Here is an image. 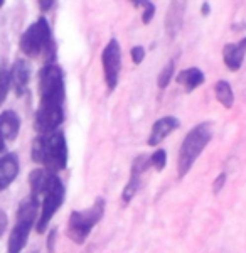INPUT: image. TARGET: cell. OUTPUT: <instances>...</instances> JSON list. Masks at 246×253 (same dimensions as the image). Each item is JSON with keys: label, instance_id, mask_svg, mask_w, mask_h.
<instances>
[{"label": "cell", "instance_id": "5", "mask_svg": "<svg viewBox=\"0 0 246 253\" xmlns=\"http://www.w3.org/2000/svg\"><path fill=\"white\" fill-rule=\"evenodd\" d=\"M106 201L103 198H96L91 208L83 211H73L69 214L68 221V236L73 240L76 245H83L89 233L93 231V228L100 223V219L105 214Z\"/></svg>", "mask_w": 246, "mask_h": 253}, {"label": "cell", "instance_id": "4", "mask_svg": "<svg viewBox=\"0 0 246 253\" xmlns=\"http://www.w3.org/2000/svg\"><path fill=\"white\" fill-rule=\"evenodd\" d=\"M212 137V128L211 124L203 122V124L196 125L194 128L184 137L182 144L179 149V157H177V175L184 177L191 170V167L194 166V162L198 161V157L203 154V150L206 149L207 144L211 142Z\"/></svg>", "mask_w": 246, "mask_h": 253}, {"label": "cell", "instance_id": "29", "mask_svg": "<svg viewBox=\"0 0 246 253\" xmlns=\"http://www.w3.org/2000/svg\"><path fill=\"white\" fill-rule=\"evenodd\" d=\"M3 5V0H0V7H2Z\"/></svg>", "mask_w": 246, "mask_h": 253}, {"label": "cell", "instance_id": "20", "mask_svg": "<svg viewBox=\"0 0 246 253\" xmlns=\"http://www.w3.org/2000/svg\"><path fill=\"white\" fill-rule=\"evenodd\" d=\"M149 159H150V166L154 167L155 170L161 172L167 164V152L164 149H157L152 156H149Z\"/></svg>", "mask_w": 246, "mask_h": 253}, {"label": "cell", "instance_id": "18", "mask_svg": "<svg viewBox=\"0 0 246 253\" xmlns=\"http://www.w3.org/2000/svg\"><path fill=\"white\" fill-rule=\"evenodd\" d=\"M174 71H175V63L174 61H169V63L162 68V71L159 73V78H157L159 88L164 89V88L169 86V83L172 81V76H174Z\"/></svg>", "mask_w": 246, "mask_h": 253}, {"label": "cell", "instance_id": "15", "mask_svg": "<svg viewBox=\"0 0 246 253\" xmlns=\"http://www.w3.org/2000/svg\"><path fill=\"white\" fill-rule=\"evenodd\" d=\"M20 130V118L15 112L7 110L0 115V137L3 140H15Z\"/></svg>", "mask_w": 246, "mask_h": 253}, {"label": "cell", "instance_id": "23", "mask_svg": "<svg viewBox=\"0 0 246 253\" xmlns=\"http://www.w3.org/2000/svg\"><path fill=\"white\" fill-rule=\"evenodd\" d=\"M224 182H226V172H221L218 177L214 179V182H212V193L218 194L224 187Z\"/></svg>", "mask_w": 246, "mask_h": 253}, {"label": "cell", "instance_id": "17", "mask_svg": "<svg viewBox=\"0 0 246 253\" xmlns=\"http://www.w3.org/2000/svg\"><path fill=\"white\" fill-rule=\"evenodd\" d=\"M214 93L218 101L224 108H233V105H235V91H233L231 84L226 80H219L214 84Z\"/></svg>", "mask_w": 246, "mask_h": 253}, {"label": "cell", "instance_id": "8", "mask_svg": "<svg viewBox=\"0 0 246 253\" xmlns=\"http://www.w3.org/2000/svg\"><path fill=\"white\" fill-rule=\"evenodd\" d=\"M101 66H103L105 83L108 91L118 86V78L122 71V47L117 39H110L101 52Z\"/></svg>", "mask_w": 246, "mask_h": 253}, {"label": "cell", "instance_id": "13", "mask_svg": "<svg viewBox=\"0 0 246 253\" xmlns=\"http://www.w3.org/2000/svg\"><path fill=\"white\" fill-rule=\"evenodd\" d=\"M56 179L54 172H49L46 169H34L29 174V186H31V198L38 199L41 196L46 194V191L49 189V186L52 184V181Z\"/></svg>", "mask_w": 246, "mask_h": 253}, {"label": "cell", "instance_id": "9", "mask_svg": "<svg viewBox=\"0 0 246 253\" xmlns=\"http://www.w3.org/2000/svg\"><path fill=\"white\" fill-rule=\"evenodd\" d=\"M149 166H150V159H149V156H145V154L138 156L133 161L132 172H130V179H128L126 186L123 187V191H122V201L125 203V205H128V203L133 199V196L137 194V191L140 189L142 177H143V174L147 172Z\"/></svg>", "mask_w": 246, "mask_h": 253}, {"label": "cell", "instance_id": "6", "mask_svg": "<svg viewBox=\"0 0 246 253\" xmlns=\"http://www.w3.org/2000/svg\"><path fill=\"white\" fill-rule=\"evenodd\" d=\"M38 210L39 201L34 198H29L20 203L17 211V223H15L9 238V253H19L26 247L29 233H31L36 218H38Z\"/></svg>", "mask_w": 246, "mask_h": 253}, {"label": "cell", "instance_id": "11", "mask_svg": "<svg viewBox=\"0 0 246 253\" xmlns=\"http://www.w3.org/2000/svg\"><path fill=\"white\" fill-rule=\"evenodd\" d=\"M31 73H32V66L26 59H17L12 64V69L9 71L10 84L15 89L17 96H22L24 91H26L29 81H31Z\"/></svg>", "mask_w": 246, "mask_h": 253}, {"label": "cell", "instance_id": "27", "mask_svg": "<svg viewBox=\"0 0 246 253\" xmlns=\"http://www.w3.org/2000/svg\"><path fill=\"white\" fill-rule=\"evenodd\" d=\"M209 12H211V9H209V3L207 2H203V9H201V14L206 17V15H209Z\"/></svg>", "mask_w": 246, "mask_h": 253}, {"label": "cell", "instance_id": "21", "mask_svg": "<svg viewBox=\"0 0 246 253\" xmlns=\"http://www.w3.org/2000/svg\"><path fill=\"white\" fill-rule=\"evenodd\" d=\"M143 14H142V22L145 24H150V20L154 19V15H155V3H152V2H145L143 3Z\"/></svg>", "mask_w": 246, "mask_h": 253}, {"label": "cell", "instance_id": "24", "mask_svg": "<svg viewBox=\"0 0 246 253\" xmlns=\"http://www.w3.org/2000/svg\"><path fill=\"white\" fill-rule=\"evenodd\" d=\"M54 240H56V230H51V233L47 236V250L49 253L54 252Z\"/></svg>", "mask_w": 246, "mask_h": 253}, {"label": "cell", "instance_id": "14", "mask_svg": "<svg viewBox=\"0 0 246 253\" xmlns=\"http://www.w3.org/2000/svg\"><path fill=\"white\" fill-rule=\"evenodd\" d=\"M19 174V159L15 154L0 157V191L7 189Z\"/></svg>", "mask_w": 246, "mask_h": 253}, {"label": "cell", "instance_id": "22", "mask_svg": "<svg viewBox=\"0 0 246 253\" xmlns=\"http://www.w3.org/2000/svg\"><path fill=\"white\" fill-rule=\"evenodd\" d=\"M130 56H132L133 64H140L145 59V47L143 46H133L130 49Z\"/></svg>", "mask_w": 246, "mask_h": 253}, {"label": "cell", "instance_id": "26", "mask_svg": "<svg viewBox=\"0 0 246 253\" xmlns=\"http://www.w3.org/2000/svg\"><path fill=\"white\" fill-rule=\"evenodd\" d=\"M39 5H41V9H42V10H49L52 5H54V2H51V0H49V2H44V0H39Z\"/></svg>", "mask_w": 246, "mask_h": 253}, {"label": "cell", "instance_id": "25", "mask_svg": "<svg viewBox=\"0 0 246 253\" xmlns=\"http://www.w3.org/2000/svg\"><path fill=\"white\" fill-rule=\"evenodd\" d=\"M5 226H7V214L3 213L2 210H0V236H2L3 230H5Z\"/></svg>", "mask_w": 246, "mask_h": 253}, {"label": "cell", "instance_id": "10", "mask_svg": "<svg viewBox=\"0 0 246 253\" xmlns=\"http://www.w3.org/2000/svg\"><path fill=\"white\" fill-rule=\"evenodd\" d=\"M180 126V120L175 117H162L152 125L150 135L147 138V144L150 147L159 145L164 142V138H167L170 133H174Z\"/></svg>", "mask_w": 246, "mask_h": 253}, {"label": "cell", "instance_id": "2", "mask_svg": "<svg viewBox=\"0 0 246 253\" xmlns=\"http://www.w3.org/2000/svg\"><path fill=\"white\" fill-rule=\"evenodd\" d=\"M32 161L49 172H59L68 166V144L63 132L56 130L34 138L31 150Z\"/></svg>", "mask_w": 246, "mask_h": 253}, {"label": "cell", "instance_id": "12", "mask_svg": "<svg viewBox=\"0 0 246 253\" xmlns=\"http://www.w3.org/2000/svg\"><path fill=\"white\" fill-rule=\"evenodd\" d=\"M246 56V38L240 39L238 42H229L223 49V61L229 71H238L243 66Z\"/></svg>", "mask_w": 246, "mask_h": 253}, {"label": "cell", "instance_id": "28", "mask_svg": "<svg viewBox=\"0 0 246 253\" xmlns=\"http://www.w3.org/2000/svg\"><path fill=\"white\" fill-rule=\"evenodd\" d=\"M3 149H5V140H3V138L0 137V154L3 152Z\"/></svg>", "mask_w": 246, "mask_h": 253}, {"label": "cell", "instance_id": "1", "mask_svg": "<svg viewBox=\"0 0 246 253\" xmlns=\"http://www.w3.org/2000/svg\"><path fill=\"white\" fill-rule=\"evenodd\" d=\"M39 108L36 112V130L52 133L64 122V73L57 64H46L39 71Z\"/></svg>", "mask_w": 246, "mask_h": 253}, {"label": "cell", "instance_id": "16", "mask_svg": "<svg viewBox=\"0 0 246 253\" xmlns=\"http://www.w3.org/2000/svg\"><path fill=\"white\" fill-rule=\"evenodd\" d=\"M206 76L204 73L201 71L199 68H187V69H182L177 76H175V81L180 84V86L186 88V91H194L196 88H199L201 84L204 83Z\"/></svg>", "mask_w": 246, "mask_h": 253}, {"label": "cell", "instance_id": "3", "mask_svg": "<svg viewBox=\"0 0 246 253\" xmlns=\"http://www.w3.org/2000/svg\"><path fill=\"white\" fill-rule=\"evenodd\" d=\"M20 51L29 58H38L44 54L46 64H54L56 46L52 41L51 27L44 17H39L32 26H29L20 38Z\"/></svg>", "mask_w": 246, "mask_h": 253}, {"label": "cell", "instance_id": "19", "mask_svg": "<svg viewBox=\"0 0 246 253\" xmlns=\"http://www.w3.org/2000/svg\"><path fill=\"white\" fill-rule=\"evenodd\" d=\"M9 88H10V75H9V71H7L5 64L0 61V105L5 101Z\"/></svg>", "mask_w": 246, "mask_h": 253}, {"label": "cell", "instance_id": "7", "mask_svg": "<svg viewBox=\"0 0 246 253\" xmlns=\"http://www.w3.org/2000/svg\"><path fill=\"white\" fill-rule=\"evenodd\" d=\"M64 196H66V189H64V184L59 177L56 175V179L52 181V184L49 186V189L46 191V194L42 196V208H41V216L38 221V233L42 235L46 231L47 224L51 223L52 216L56 214V211L59 210L61 205L64 203Z\"/></svg>", "mask_w": 246, "mask_h": 253}]
</instances>
